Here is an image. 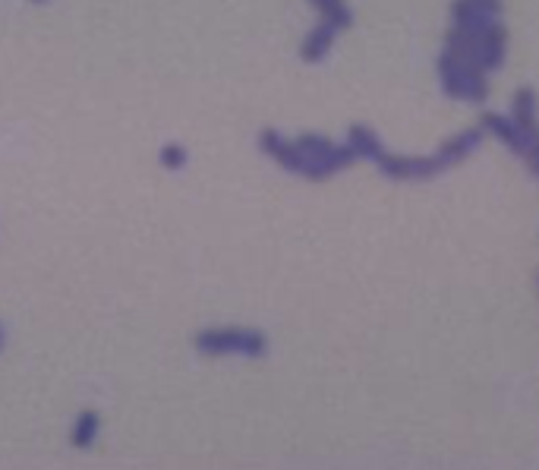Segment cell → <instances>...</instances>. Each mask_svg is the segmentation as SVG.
<instances>
[{
    "label": "cell",
    "instance_id": "obj_1",
    "mask_svg": "<svg viewBox=\"0 0 539 470\" xmlns=\"http://www.w3.org/2000/svg\"><path fill=\"white\" fill-rule=\"evenodd\" d=\"M196 347L202 354H243V357H262L268 351L265 335L250 332V329H215V332H202L196 338Z\"/></svg>",
    "mask_w": 539,
    "mask_h": 470
},
{
    "label": "cell",
    "instance_id": "obj_2",
    "mask_svg": "<svg viewBox=\"0 0 539 470\" xmlns=\"http://www.w3.org/2000/svg\"><path fill=\"white\" fill-rule=\"evenodd\" d=\"M98 433H101V420H98V414H95V411H82V414L76 417V423H73L70 442H73L76 448H89V445L98 439Z\"/></svg>",
    "mask_w": 539,
    "mask_h": 470
},
{
    "label": "cell",
    "instance_id": "obj_3",
    "mask_svg": "<svg viewBox=\"0 0 539 470\" xmlns=\"http://www.w3.org/2000/svg\"><path fill=\"white\" fill-rule=\"evenodd\" d=\"M161 165L168 168V171H180L183 165H186V149L183 146H177V142H168V146L161 149Z\"/></svg>",
    "mask_w": 539,
    "mask_h": 470
},
{
    "label": "cell",
    "instance_id": "obj_4",
    "mask_svg": "<svg viewBox=\"0 0 539 470\" xmlns=\"http://www.w3.org/2000/svg\"><path fill=\"white\" fill-rule=\"evenodd\" d=\"M4 344H7V332H4V325H0V351H4Z\"/></svg>",
    "mask_w": 539,
    "mask_h": 470
},
{
    "label": "cell",
    "instance_id": "obj_5",
    "mask_svg": "<svg viewBox=\"0 0 539 470\" xmlns=\"http://www.w3.org/2000/svg\"><path fill=\"white\" fill-rule=\"evenodd\" d=\"M32 4H45V0H32Z\"/></svg>",
    "mask_w": 539,
    "mask_h": 470
}]
</instances>
